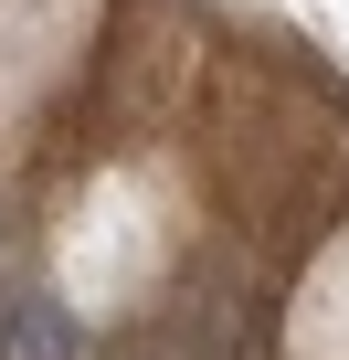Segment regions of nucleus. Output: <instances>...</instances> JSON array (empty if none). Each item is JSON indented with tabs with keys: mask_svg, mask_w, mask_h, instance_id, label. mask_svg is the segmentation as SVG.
Returning a JSON list of instances; mask_svg holds the SVG:
<instances>
[{
	"mask_svg": "<svg viewBox=\"0 0 349 360\" xmlns=\"http://www.w3.org/2000/svg\"><path fill=\"white\" fill-rule=\"evenodd\" d=\"M0 360H85V328H74V307H53V297H22L11 318H0Z\"/></svg>",
	"mask_w": 349,
	"mask_h": 360,
	"instance_id": "1",
	"label": "nucleus"
},
{
	"mask_svg": "<svg viewBox=\"0 0 349 360\" xmlns=\"http://www.w3.org/2000/svg\"><path fill=\"white\" fill-rule=\"evenodd\" d=\"M0 318H11V307H0Z\"/></svg>",
	"mask_w": 349,
	"mask_h": 360,
	"instance_id": "3",
	"label": "nucleus"
},
{
	"mask_svg": "<svg viewBox=\"0 0 349 360\" xmlns=\"http://www.w3.org/2000/svg\"><path fill=\"white\" fill-rule=\"evenodd\" d=\"M202 360H223V349H202Z\"/></svg>",
	"mask_w": 349,
	"mask_h": 360,
	"instance_id": "2",
	"label": "nucleus"
}]
</instances>
